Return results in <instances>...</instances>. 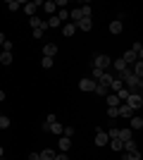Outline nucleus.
I'll list each match as a JSON object with an SVG mask.
<instances>
[{
	"instance_id": "1",
	"label": "nucleus",
	"mask_w": 143,
	"mask_h": 160,
	"mask_svg": "<svg viewBox=\"0 0 143 160\" xmlns=\"http://www.w3.org/2000/svg\"><path fill=\"white\" fill-rule=\"evenodd\" d=\"M124 88H126L129 93H141L143 81L138 79V77H134V74H131V77H126V79H124Z\"/></svg>"
},
{
	"instance_id": "2",
	"label": "nucleus",
	"mask_w": 143,
	"mask_h": 160,
	"mask_svg": "<svg viewBox=\"0 0 143 160\" xmlns=\"http://www.w3.org/2000/svg\"><path fill=\"white\" fill-rule=\"evenodd\" d=\"M124 103H126V105H129L131 110H134V112H136L138 108L143 105V96H141V93H129V98L124 100Z\"/></svg>"
},
{
	"instance_id": "3",
	"label": "nucleus",
	"mask_w": 143,
	"mask_h": 160,
	"mask_svg": "<svg viewBox=\"0 0 143 160\" xmlns=\"http://www.w3.org/2000/svg\"><path fill=\"white\" fill-rule=\"evenodd\" d=\"M93 65H95V69H100V72H105L107 67H112V60H110L107 55H95Z\"/></svg>"
},
{
	"instance_id": "4",
	"label": "nucleus",
	"mask_w": 143,
	"mask_h": 160,
	"mask_svg": "<svg viewBox=\"0 0 143 160\" xmlns=\"http://www.w3.org/2000/svg\"><path fill=\"white\" fill-rule=\"evenodd\" d=\"M110 141V136H107V132H102V129H98V134H95V146L100 148V146H105Z\"/></svg>"
},
{
	"instance_id": "5",
	"label": "nucleus",
	"mask_w": 143,
	"mask_h": 160,
	"mask_svg": "<svg viewBox=\"0 0 143 160\" xmlns=\"http://www.w3.org/2000/svg\"><path fill=\"white\" fill-rule=\"evenodd\" d=\"M95 84H98V81H93L91 77H88V79H81V81H79L81 91H95Z\"/></svg>"
},
{
	"instance_id": "6",
	"label": "nucleus",
	"mask_w": 143,
	"mask_h": 160,
	"mask_svg": "<svg viewBox=\"0 0 143 160\" xmlns=\"http://www.w3.org/2000/svg\"><path fill=\"white\" fill-rule=\"evenodd\" d=\"M117 110H119V117H134V110H131L129 105H126V103H119V108H117Z\"/></svg>"
},
{
	"instance_id": "7",
	"label": "nucleus",
	"mask_w": 143,
	"mask_h": 160,
	"mask_svg": "<svg viewBox=\"0 0 143 160\" xmlns=\"http://www.w3.org/2000/svg\"><path fill=\"white\" fill-rule=\"evenodd\" d=\"M41 7V2H24V12L29 14V17H36V10Z\"/></svg>"
},
{
	"instance_id": "8",
	"label": "nucleus",
	"mask_w": 143,
	"mask_h": 160,
	"mask_svg": "<svg viewBox=\"0 0 143 160\" xmlns=\"http://www.w3.org/2000/svg\"><path fill=\"white\" fill-rule=\"evenodd\" d=\"M76 27L81 29V31H91V29H93V19H91V17H83V19L76 24Z\"/></svg>"
},
{
	"instance_id": "9",
	"label": "nucleus",
	"mask_w": 143,
	"mask_h": 160,
	"mask_svg": "<svg viewBox=\"0 0 143 160\" xmlns=\"http://www.w3.org/2000/svg\"><path fill=\"white\" fill-rule=\"evenodd\" d=\"M55 53H57V46H55V43L43 46V58H55Z\"/></svg>"
},
{
	"instance_id": "10",
	"label": "nucleus",
	"mask_w": 143,
	"mask_h": 160,
	"mask_svg": "<svg viewBox=\"0 0 143 160\" xmlns=\"http://www.w3.org/2000/svg\"><path fill=\"white\" fill-rule=\"evenodd\" d=\"M62 33H64L67 38H72L76 33V24H62Z\"/></svg>"
},
{
	"instance_id": "11",
	"label": "nucleus",
	"mask_w": 143,
	"mask_h": 160,
	"mask_svg": "<svg viewBox=\"0 0 143 160\" xmlns=\"http://www.w3.org/2000/svg\"><path fill=\"white\" fill-rule=\"evenodd\" d=\"M38 155H41V160H55L57 153H55L53 148H43V153H38Z\"/></svg>"
},
{
	"instance_id": "12",
	"label": "nucleus",
	"mask_w": 143,
	"mask_h": 160,
	"mask_svg": "<svg viewBox=\"0 0 143 160\" xmlns=\"http://www.w3.org/2000/svg\"><path fill=\"white\" fill-rule=\"evenodd\" d=\"M107 143H110V148H112V151H117V153L124 148V141H119V139H110Z\"/></svg>"
},
{
	"instance_id": "13",
	"label": "nucleus",
	"mask_w": 143,
	"mask_h": 160,
	"mask_svg": "<svg viewBox=\"0 0 143 160\" xmlns=\"http://www.w3.org/2000/svg\"><path fill=\"white\" fill-rule=\"evenodd\" d=\"M69 146H72V139H67V136H62L60 139V153H67Z\"/></svg>"
},
{
	"instance_id": "14",
	"label": "nucleus",
	"mask_w": 143,
	"mask_h": 160,
	"mask_svg": "<svg viewBox=\"0 0 143 160\" xmlns=\"http://www.w3.org/2000/svg\"><path fill=\"white\" fill-rule=\"evenodd\" d=\"M43 10H45L48 14H55V10H57V5H55V0H48V2H43Z\"/></svg>"
},
{
	"instance_id": "15",
	"label": "nucleus",
	"mask_w": 143,
	"mask_h": 160,
	"mask_svg": "<svg viewBox=\"0 0 143 160\" xmlns=\"http://www.w3.org/2000/svg\"><path fill=\"white\" fill-rule=\"evenodd\" d=\"M122 151H124V153H131V151H138V148H136V141H134V139L124 141V148H122Z\"/></svg>"
},
{
	"instance_id": "16",
	"label": "nucleus",
	"mask_w": 143,
	"mask_h": 160,
	"mask_svg": "<svg viewBox=\"0 0 143 160\" xmlns=\"http://www.w3.org/2000/svg\"><path fill=\"white\" fill-rule=\"evenodd\" d=\"M112 79H115L112 74H105V72H102V77H100V79H98V81H100V86H107V88H110V84H112Z\"/></svg>"
},
{
	"instance_id": "17",
	"label": "nucleus",
	"mask_w": 143,
	"mask_h": 160,
	"mask_svg": "<svg viewBox=\"0 0 143 160\" xmlns=\"http://www.w3.org/2000/svg\"><path fill=\"white\" fill-rule=\"evenodd\" d=\"M124 62H126V65H134V62H138V58L134 53H131V50H126V53H124V58H122Z\"/></svg>"
},
{
	"instance_id": "18",
	"label": "nucleus",
	"mask_w": 143,
	"mask_h": 160,
	"mask_svg": "<svg viewBox=\"0 0 143 160\" xmlns=\"http://www.w3.org/2000/svg\"><path fill=\"white\" fill-rule=\"evenodd\" d=\"M29 24H31L34 29H45V22L38 19V17H31V19H29Z\"/></svg>"
},
{
	"instance_id": "19",
	"label": "nucleus",
	"mask_w": 143,
	"mask_h": 160,
	"mask_svg": "<svg viewBox=\"0 0 143 160\" xmlns=\"http://www.w3.org/2000/svg\"><path fill=\"white\" fill-rule=\"evenodd\" d=\"M122 22H119V19H115V22H112V24H110V33H122Z\"/></svg>"
},
{
	"instance_id": "20",
	"label": "nucleus",
	"mask_w": 143,
	"mask_h": 160,
	"mask_svg": "<svg viewBox=\"0 0 143 160\" xmlns=\"http://www.w3.org/2000/svg\"><path fill=\"white\" fill-rule=\"evenodd\" d=\"M143 127V120H141V117H138V115H134V117H131V132H134V129H141Z\"/></svg>"
},
{
	"instance_id": "21",
	"label": "nucleus",
	"mask_w": 143,
	"mask_h": 160,
	"mask_svg": "<svg viewBox=\"0 0 143 160\" xmlns=\"http://www.w3.org/2000/svg\"><path fill=\"white\" fill-rule=\"evenodd\" d=\"M107 108H119V98L115 93H107Z\"/></svg>"
},
{
	"instance_id": "22",
	"label": "nucleus",
	"mask_w": 143,
	"mask_h": 160,
	"mask_svg": "<svg viewBox=\"0 0 143 160\" xmlns=\"http://www.w3.org/2000/svg\"><path fill=\"white\" fill-rule=\"evenodd\" d=\"M122 160H141V151H131V153H124Z\"/></svg>"
},
{
	"instance_id": "23",
	"label": "nucleus",
	"mask_w": 143,
	"mask_h": 160,
	"mask_svg": "<svg viewBox=\"0 0 143 160\" xmlns=\"http://www.w3.org/2000/svg\"><path fill=\"white\" fill-rule=\"evenodd\" d=\"M12 53H5V50H2V53H0V62H2V65H12Z\"/></svg>"
},
{
	"instance_id": "24",
	"label": "nucleus",
	"mask_w": 143,
	"mask_h": 160,
	"mask_svg": "<svg viewBox=\"0 0 143 160\" xmlns=\"http://www.w3.org/2000/svg\"><path fill=\"white\" fill-rule=\"evenodd\" d=\"M117 139H119V141H129V139H131V129H119Z\"/></svg>"
},
{
	"instance_id": "25",
	"label": "nucleus",
	"mask_w": 143,
	"mask_h": 160,
	"mask_svg": "<svg viewBox=\"0 0 143 160\" xmlns=\"http://www.w3.org/2000/svg\"><path fill=\"white\" fill-rule=\"evenodd\" d=\"M69 17H72V19H74L76 24H79V22L83 19V17H81V10H79V7H74V10H72V12H69Z\"/></svg>"
},
{
	"instance_id": "26",
	"label": "nucleus",
	"mask_w": 143,
	"mask_h": 160,
	"mask_svg": "<svg viewBox=\"0 0 143 160\" xmlns=\"http://www.w3.org/2000/svg\"><path fill=\"white\" fill-rule=\"evenodd\" d=\"M122 86H124V81H122V79H112V84H110V88H112V93H117V91H119Z\"/></svg>"
},
{
	"instance_id": "27",
	"label": "nucleus",
	"mask_w": 143,
	"mask_h": 160,
	"mask_svg": "<svg viewBox=\"0 0 143 160\" xmlns=\"http://www.w3.org/2000/svg\"><path fill=\"white\" fill-rule=\"evenodd\" d=\"M93 93H98V96L102 98V96L110 93V88H107V86H100V84H95V91H93Z\"/></svg>"
},
{
	"instance_id": "28",
	"label": "nucleus",
	"mask_w": 143,
	"mask_h": 160,
	"mask_svg": "<svg viewBox=\"0 0 143 160\" xmlns=\"http://www.w3.org/2000/svg\"><path fill=\"white\" fill-rule=\"evenodd\" d=\"M60 24H62V22L57 19V14H50V19L45 22V27H60Z\"/></svg>"
},
{
	"instance_id": "29",
	"label": "nucleus",
	"mask_w": 143,
	"mask_h": 160,
	"mask_svg": "<svg viewBox=\"0 0 143 160\" xmlns=\"http://www.w3.org/2000/svg\"><path fill=\"white\" fill-rule=\"evenodd\" d=\"M5 7L10 10V12H14V10H19L21 2H17V0H10V2H5Z\"/></svg>"
},
{
	"instance_id": "30",
	"label": "nucleus",
	"mask_w": 143,
	"mask_h": 160,
	"mask_svg": "<svg viewBox=\"0 0 143 160\" xmlns=\"http://www.w3.org/2000/svg\"><path fill=\"white\" fill-rule=\"evenodd\" d=\"M115 96H117V98H119V103H122V100H126V98H129V91H126V88L122 86V88H119V91H117Z\"/></svg>"
},
{
	"instance_id": "31",
	"label": "nucleus",
	"mask_w": 143,
	"mask_h": 160,
	"mask_svg": "<svg viewBox=\"0 0 143 160\" xmlns=\"http://www.w3.org/2000/svg\"><path fill=\"white\" fill-rule=\"evenodd\" d=\"M50 132H53V134H60V136H62V132H64V129H62L60 122H53V124H50Z\"/></svg>"
},
{
	"instance_id": "32",
	"label": "nucleus",
	"mask_w": 143,
	"mask_h": 160,
	"mask_svg": "<svg viewBox=\"0 0 143 160\" xmlns=\"http://www.w3.org/2000/svg\"><path fill=\"white\" fill-rule=\"evenodd\" d=\"M107 117L110 120H117V117H119V110H117V108H107Z\"/></svg>"
},
{
	"instance_id": "33",
	"label": "nucleus",
	"mask_w": 143,
	"mask_h": 160,
	"mask_svg": "<svg viewBox=\"0 0 143 160\" xmlns=\"http://www.w3.org/2000/svg\"><path fill=\"white\" fill-rule=\"evenodd\" d=\"M41 65H43V69H50V67H53L55 62H53V58H43V60H41Z\"/></svg>"
},
{
	"instance_id": "34",
	"label": "nucleus",
	"mask_w": 143,
	"mask_h": 160,
	"mask_svg": "<svg viewBox=\"0 0 143 160\" xmlns=\"http://www.w3.org/2000/svg\"><path fill=\"white\" fill-rule=\"evenodd\" d=\"M12 48H14V43L5 38V43H2V50H5V53H12Z\"/></svg>"
},
{
	"instance_id": "35",
	"label": "nucleus",
	"mask_w": 143,
	"mask_h": 160,
	"mask_svg": "<svg viewBox=\"0 0 143 160\" xmlns=\"http://www.w3.org/2000/svg\"><path fill=\"white\" fill-rule=\"evenodd\" d=\"M112 67H115L117 72H122L124 67H126V62H124V60H117V62H112Z\"/></svg>"
},
{
	"instance_id": "36",
	"label": "nucleus",
	"mask_w": 143,
	"mask_h": 160,
	"mask_svg": "<svg viewBox=\"0 0 143 160\" xmlns=\"http://www.w3.org/2000/svg\"><path fill=\"white\" fill-rule=\"evenodd\" d=\"M10 127V120H7L5 115H0V129H7Z\"/></svg>"
},
{
	"instance_id": "37",
	"label": "nucleus",
	"mask_w": 143,
	"mask_h": 160,
	"mask_svg": "<svg viewBox=\"0 0 143 160\" xmlns=\"http://www.w3.org/2000/svg\"><path fill=\"white\" fill-rule=\"evenodd\" d=\"M57 19H60V22L69 19V12H67V10H60V12H57Z\"/></svg>"
},
{
	"instance_id": "38",
	"label": "nucleus",
	"mask_w": 143,
	"mask_h": 160,
	"mask_svg": "<svg viewBox=\"0 0 143 160\" xmlns=\"http://www.w3.org/2000/svg\"><path fill=\"white\" fill-rule=\"evenodd\" d=\"M79 10H81V17H91V5H83Z\"/></svg>"
},
{
	"instance_id": "39",
	"label": "nucleus",
	"mask_w": 143,
	"mask_h": 160,
	"mask_svg": "<svg viewBox=\"0 0 143 160\" xmlns=\"http://www.w3.org/2000/svg\"><path fill=\"white\" fill-rule=\"evenodd\" d=\"M100 77H102V72H100V69H95V67H93V77H91V79H93V81H98V79H100Z\"/></svg>"
},
{
	"instance_id": "40",
	"label": "nucleus",
	"mask_w": 143,
	"mask_h": 160,
	"mask_svg": "<svg viewBox=\"0 0 143 160\" xmlns=\"http://www.w3.org/2000/svg\"><path fill=\"white\" fill-rule=\"evenodd\" d=\"M117 134H119V129H117V127H112V129L107 132V136H110V139H117Z\"/></svg>"
},
{
	"instance_id": "41",
	"label": "nucleus",
	"mask_w": 143,
	"mask_h": 160,
	"mask_svg": "<svg viewBox=\"0 0 143 160\" xmlns=\"http://www.w3.org/2000/svg\"><path fill=\"white\" fill-rule=\"evenodd\" d=\"M72 134H74V127H64V136L67 139H72Z\"/></svg>"
},
{
	"instance_id": "42",
	"label": "nucleus",
	"mask_w": 143,
	"mask_h": 160,
	"mask_svg": "<svg viewBox=\"0 0 143 160\" xmlns=\"http://www.w3.org/2000/svg\"><path fill=\"white\" fill-rule=\"evenodd\" d=\"M45 122H48V124H53V122H57V117H55V115H48Z\"/></svg>"
},
{
	"instance_id": "43",
	"label": "nucleus",
	"mask_w": 143,
	"mask_h": 160,
	"mask_svg": "<svg viewBox=\"0 0 143 160\" xmlns=\"http://www.w3.org/2000/svg\"><path fill=\"white\" fill-rule=\"evenodd\" d=\"M43 36V29H34V38H41Z\"/></svg>"
},
{
	"instance_id": "44",
	"label": "nucleus",
	"mask_w": 143,
	"mask_h": 160,
	"mask_svg": "<svg viewBox=\"0 0 143 160\" xmlns=\"http://www.w3.org/2000/svg\"><path fill=\"white\" fill-rule=\"evenodd\" d=\"M55 160H69V158H67V153H57V155H55Z\"/></svg>"
},
{
	"instance_id": "45",
	"label": "nucleus",
	"mask_w": 143,
	"mask_h": 160,
	"mask_svg": "<svg viewBox=\"0 0 143 160\" xmlns=\"http://www.w3.org/2000/svg\"><path fill=\"white\" fill-rule=\"evenodd\" d=\"M29 160H41V155H38V153H31V155H29Z\"/></svg>"
},
{
	"instance_id": "46",
	"label": "nucleus",
	"mask_w": 143,
	"mask_h": 160,
	"mask_svg": "<svg viewBox=\"0 0 143 160\" xmlns=\"http://www.w3.org/2000/svg\"><path fill=\"white\" fill-rule=\"evenodd\" d=\"M2 100H5V91H0V103H2Z\"/></svg>"
},
{
	"instance_id": "47",
	"label": "nucleus",
	"mask_w": 143,
	"mask_h": 160,
	"mask_svg": "<svg viewBox=\"0 0 143 160\" xmlns=\"http://www.w3.org/2000/svg\"><path fill=\"white\" fill-rule=\"evenodd\" d=\"M2 43H5V36H2V33H0V46H2Z\"/></svg>"
},
{
	"instance_id": "48",
	"label": "nucleus",
	"mask_w": 143,
	"mask_h": 160,
	"mask_svg": "<svg viewBox=\"0 0 143 160\" xmlns=\"http://www.w3.org/2000/svg\"><path fill=\"white\" fill-rule=\"evenodd\" d=\"M2 153H5V151H2V146H0V158H2Z\"/></svg>"
}]
</instances>
